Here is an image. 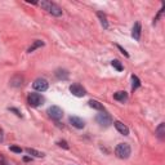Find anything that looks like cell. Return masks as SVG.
Masks as SVG:
<instances>
[{
    "label": "cell",
    "mask_w": 165,
    "mask_h": 165,
    "mask_svg": "<svg viewBox=\"0 0 165 165\" xmlns=\"http://www.w3.org/2000/svg\"><path fill=\"white\" fill-rule=\"evenodd\" d=\"M39 5H40L41 8H44L48 13H50V14L54 16V17H61L62 13H63V12H62V8L58 7L56 3H52V2H40Z\"/></svg>",
    "instance_id": "cell-1"
},
{
    "label": "cell",
    "mask_w": 165,
    "mask_h": 165,
    "mask_svg": "<svg viewBox=\"0 0 165 165\" xmlns=\"http://www.w3.org/2000/svg\"><path fill=\"white\" fill-rule=\"evenodd\" d=\"M131 153V148L128 143H119L115 148V155L119 157V159H128Z\"/></svg>",
    "instance_id": "cell-2"
},
{
    "label": "cell",
    "mask_w": 165,
    "mask_h": 165,
    "mask_svg": "<svg viewBox=\"0 0 165 165\" xmlns=\"http://www.w3.org/2000/svg\"><path fill=\"white\" fill-rule=\"evenodd\" d=\"M95 121L97 124H100V126H103V128H107L112 124V117L110 116L107 112H101L95 116Z\"/></svg>",
    "instance_id": "cell-3"
},
{
    "label": "cell",
    "mask_w": 165,
    "mask_h": 165,
    "mask_svg": "<svg viewBox=\"0 0 165 165\" xmlns=\"http://www.w3.org/2000/svg\"><path fill=\"white\" fill-rule=\"evenodd\" d=\"M27 102H28V105L31 107H39L40 105H43L44 98L39 93H31L27 97Z\"/></svg>",
    "instance_id": "cell-4"
},
{
    "label": "cell",
    "mask_w": 165,
    "mask_h": 165,
    "mask_svg": "<svg viewBox=\"0 0 165 165\" xmlns=\"http://www.w3.org/2000/svg\"><path fill=\"white\" fill-rule=\"evenodd\" d=\"M48 115H49L50 119L58 121V120L62 119V116H63V111H62V108L58 107V106H50L48 108Z\"/></svg>",
    "instance_id": "cell-5"
},
{
    "label": "cell",
    "mask_w": 165,
    "mask_h": 165,
    "mask_svg": "<svg viewBox=\"0 0 165 165\" xmlns=\"http://www.w3.org/2000/svg\"><path fill=\"white\" fill-rule=\"evenodd\" d=\"M48 86H49V83L45 79H41V78L36 79L34 83H32V88L38 92H45L48 89Z\"/></svg>",
    "instance_id": "cell-6"
},
{
    "label": "cell",
    "mask_w": 165,
    "mask_h": 165,
    "mask_svg": "<svg viewBox=\"0 0 165 165\" xmlns=\"http://www.w3.org/2000/svg\"><path fill=\"white\" fill-rule=\"evenodd\" d=\"M70 92L75 97H84L86 94L85 93V89H84V88L80 84H72V85H70Z\"/></svg>",
    "instance_id": "cell-7"
},
{
    "label": "cell",
    "mask_w": 165,
    "mask_h": 165,
    "mask_svg": "<svg viewBox=\"0 0 165 165\" xmlns=\"http://www.w3.org/2000/svg\"><path fill=\"white\" fill-rule=\"evenodd\" d=\"M69 121H70V124H71L72 126H75L76 129H83V128L85 126V121H84L83 119L78 117V116H70Z\"/></svg>",
    "instance_id": "cell-8"
},
{
    "label": "cell",
    "mask_w": 165,
    "mask_h": 165,
    "mask_svg": "<svg viewBox=\"0 0 165 165\" xmlns=\"http://www.w3.org/2000/svg\"><path fill=\"white\" fill-rule=\"evenodd\" d=\"M114 124H115V128H116V130L119 131V133H121L123 136H128L129 134V128L125 124H123L121 121H115Z\"/></svg>",
    "instance_id": "cell-9"
},
{
    "label": "cell",
    "mask_w": 165,
    "mask_h": 165,
    "mask_svg": "<svg viewBox=\"0 0 165 165\" xmlns=\"http://www.w3.org/2000/svg\"><path fill=\"white\" fill-rule=\"evenodd\" d=\"M141 31H142V27H141V23L139 22H136L134 26H133V30H131V36H133L134 40H139L141 39Z\"/></svg>",
    "instance_id": "cell-10"
},
{
    "label": "cell",
    "mask_w": 165,
    "mask_h": 165,
    "mask_svg": "<svg viewBox=\"0 0 165 165\" xmlns=\"http://www.w3.org/2000/svg\"><path fill=\"white\" fill-rule=\"evenodd\" d=\"M22 84H23V78H22L21 75H14L13 78L10 79V85L14 88H19V86H22Z\"/></svg>",
    "instance_id": "cell-11"
},
{
    "label": "cell",
    "mask_w": 165,
    "mask_h": 165,
    "mask_svg": "<svg viewBox=\"0 0 165 165\" xmlns=\"http://www.w3.org/2000/svg\"><path fill=\"white\" fill-rule=\"evenodd\" d=\"M54 75H56V78L59 79V80H67L69 79L67 70H63V69H57L56 72H54Z\"/></svg>",
    "instance_id": "cell-12"
},
{
    "label": "cell",
    "mask_w": 165,
    "mask_h": 165,
    "mask_svg": "<svg viewBox=\"0 0 165 165\" xmlns=\"http://www.w3.org/2000/svg\"><path fill=\"white\" fill-rule=\"evenodd\" d=\"M114 100H116V101H119V102H125V101L128 100V94H126L125 92H123V90L116 92V93L114 94Z\"/></svg>",
    "instance_id": "cell-13"
},
{
    "label": "cell",
    "mask_w": 165,
    "mask_h": 165,
    "mask_svg": "<svg viewBox=\"0 0 165 165\" xmlns=\"http://www.w3.org/2000/svg\"><path fill=\"white\" fill-rule=\"evenodd\" d=\"M156 137L161 141L165 138V124L164 123H160V125L156 128Z\"/></svg>",
    "instance_id": "cell-14"
},
{
    "label": "cell",
    "mask_w": 165,
    "mask_h": 165,
    "mask_svg": "<svg viewBox=\"0 0 165 165\" xmlns=\"http://www.w3.org/2000/svg\"><path fill=\"white\" fill-rule=\"evenodd\" d=\"M89 107H92V108H95V110H100V111H105V107H103V105L101 103V102H98V101H94V100H90L89 102Z\"/></svg>",
    "instance_id": "cell-15"
},
{
    "label": "cell",
    "mask_w": 165,
    "mask_h": 165,
    "mask_svg": "<svg viewBox=\"0 0 165 165\" xmlns=\"http://www.w3.org/2000/svg\"><path fill=\"white\" fill-rule=\"evenodd\" d=\"M41 47H44V41H41V40H35L34 43H32V45L27 49V52L28 53H32L35 49H38V48H41Z\"/></svg>",
    "instance_id": "cell-16"
},
{
    "label": "cell",
    "mask_w": 165,
    "mask_h": 165,
    "mask_svg": "<svg viewBox=\"0 0 165 165\" xmlns=\"http://www.w3.org/2000/svg\"><path fill=\"white\" fill-rule=\"evenodd\" d=\"M97 16H98V18H100V21H101V25L103 26V28H108V22H107V18H106V16H105V13H102V12H98L97 13Z\"/></svg>",
    "instance_id": "cell-17"
},
{
    "label": "cell",
    "mask_w": 165,
    "mask_h": 165,
    "mask_svg": "<svg viewBox=\"0 0 165 165\" xmlns=\"http://www.w3.org/2000/svg\"><path fill=\"white\" fill-rule=\"evenodd\" d=\"M26 152L28 153V155H32V156H35V157H43V156H44L43 152L36 151V150H34V148H26Z\"/></svg>",
    "instance_id": "cell-18"
},
{
    "label": "cell",
    "mask_w": 165,
    "mask_h": 165,
    "mask_svg": "<svg viewBox=\"0 0 165 165\" xmlns=\"http://www.w3.org/2000/svg\"><path fill=\"white\" fill-rule=\"evenodd\" d=\"M131 80H133V85H131V89H133V90L138 89V88L141 86V81H139V79L137 78L136 75H131Z\"/></svg>",
    "instance_id": "cell-19"
},
{
    "label": "cell",
    "mask_w": 165,
    "mask_h": 165,
    "mask_svg": "<svg viewBox=\"0 0 165 165\" xmlns=\"http://www.w3.org/2000/svg\"><path fill=\"white\" fill-rule=\"evenodd\" d=\"M111 64H112V67L116 69L117 71H123V64H121V62H120V61L114 59V61L111 62Z\"/></svg>",
    "instance_id": "cell-20"
},
{
    "label": "cell",
    "mask_w": 165,
    "mask_h": 165,
    "mask_svg": "<svg viewBox=\"0 0 165 165\" xmlns=\"http://www.w3.org/2000/svg\"><path fill=\"white\" fill-rule=\"evenodd\" d=\"M57 145H58L59 147H63V148H66V150H69V145H67V142H66V141H58Z\"/></svg>",
    "instance_id": "cell-21"
},
{
    "label": "cell",
    "mask_w": 165,
    "mask_h": 165,
    "mask_svg": "<svg viewBox=\"0 0 165 165\" xmlns=\"http://www.w3.org/2000/svg\"><path fill=\"white\" fill-rule=\"evenodd\" d=\"M10 151H13L16 153H22V148L21 147H17V146H12V147H10Z\"/></svg>",
    "instance_id": "cell-22"
},
{
    "label": "cell",
    "mask_w": 165,
    "mask_h": 165,
    "mask_svg": "<svg viewBox=\"0 0 165 165\" xmlns=\"http://www.w3.org/2000/svg\"><path fill=\"white\" fill-rule=\"evenodd\" d=\"M117 48H119V49H120V52H121V53H123V54H124V56H125V57H129V54H128V53H126V50H125V49H124V48H123V47H121V45H117Z\"/></svg>",
    "instance_id": "cell-23"
},
{
    "label": "cell",
    "mask_w": 165,
    "mask_h": 165,
    "mask_svg": "<svg viewBox=\"0 0 165 165\" xmlns=\"http://www.w3.org/2000/svg\"><path fill=\"white\" fill-rule=\"evenodd\" d=\"M9 110H10V111H13V112H16V115H17V116H22V115H21V112L18 111L17 108H9Z\"/></svg>",
    "instance_id": "cell-24"
},
{
    "label": "cell",
    "mask_w": 165,
    "mask_h": 165,
    "mask_svg": "<svg viewBox=\"0 0 165 165\" xmlns=\"http://www.w3.org/2000/svg\"><path fill=\"white\" fill-rule=\"evenodd\" d=\"M3 141H4V133H3V130L0 129V143H2Z\"/></svg>",
    "instance_id": "cell-25"
},
{
    "label": "cell",
    "mask_w": 165,
    "mask_h": 165,
    "mask_svg": "<svg viewBox=\"0 0 165 165\" xmlns=\"http://www.w3.org/2000/svg\"><path fill=\"white\" fill-rule=\"evenodd\" d=\"M0 165H9L5 160H3V159H0Z\"/></svg>",
    "instance_id": "cell-26"
}]
</instances>
